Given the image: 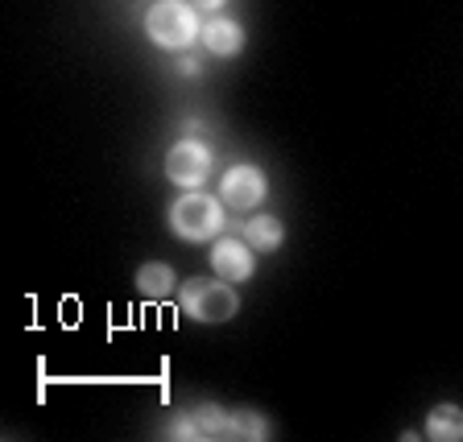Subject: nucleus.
<instances>
[{
  "mask_svg": "<svg viewBox=\"0 0 463 442\" xmlns=\"http://www.w3.org/2000/svg\"><path fill=\"white\" fill-rule=\"evenodd\" d=\"M212 269H215V277L232 281V286L249 281L252 273H257L249 240H244V236H220V240L212 244Z\"/></svg>",
  "mask_w": 463,
  "mask_h": 442,
  "instance_id": "nucleus-7",
  "label": "nucleus"
},
{
  "mask_svg": "<svg viewBox=\"0 0 463 442\" xmlns=\"http://www.w3.org/2000/svg\"><path fill=\"white\" fill-rule=\"evenodd\" d=\"M178 75H183V79H199L203 75V58L199 54H186L183 62H178Z\"/></svg>",
  "mask_w": 463,
  "mask_h": 442,
  "instance_id": "nucleus-13",
  "label": "nucleus"
},
{
  "mask_svg": "<svg viewBox=\"0 0 463 442\" xmlns=\"http://www.w3.org/2000/svg\"><path fill=\"white\" fill-rule=\"evenodd\" d=\"M145 38L154 42L157 50H191L203 33V21H199V9L186 5V0H154L145 9Z\"/></svg>",
  "mask_w": 463,
  "mask_h": 442,
  "instance_id": "nucleus-1",
  "label": "nucleus"
},
{
  "mask_svg": "<svg viewBox=\"0 0 463 442\" xmlns=\"http://www.w3.org/2000/svg\"><path fill=\"white\" fill-rule=\"evenodd\" d=\"M228 0H194V9H207V13H220Z\"/></svg>",
  "mask_w": 463,
  "mask_h": 442,
  "instance_id": "nucleus-14",
  "label": "nucleus"
},
{
  "mask_svg": "<svg viewBox=\"0 0 463 442\" xmlns=\"http://www.w3.org/2000/svg\"><path fill=\"white\" fill-rule=\"evenodd\" d=\"M165 434L178 438V442L228 438V409H220V405H194V409H186V414H174Z\"/></svg>",
  "mask_w": 463,
  "mask_h": 442,
  "instance_id": "nucleus-6",
  "label": "nucleus"
},
{
  "mask_svg": "<svg viewBox=\"0 0 463 442\" xmlns=\"http://www.w3.org/2000/svg\"><path fill=\"white\" fill-rule=\"evenodd\" d=\"M228 438H244V442H265L269 438V422L252 409H236L228 414Z\"/></svg>",
  "mask_w": 463,
  "mask_h": 442,
  "instance_id": "nucleus-12",
  "label": "nucleus"
},
{
  "mask_svg": "<svg viewBox=\"0 0 463 442\" xmlns=\"http://www.w3.org/2000/svg\"><path fill=\"white\" fill-rule=\"evenodd\" d=\"M265 191H269L265 170L252 162L232 165V170L220 178V199H223V207H232V212H252V207H260Z\"/></svg>",
  "mask_w": 463,
  "mask_h": 442,
  "instance_id": "nucleus-5",
  "label": "nucleus"
},
{
  "mask_svg": "<svg viewBox=\"0 0 463 442\" xmlns=\"http://www.w3.org/2000/svg\"><path fill=\"white\" fill-rule=\"evenodd\" d=\"M174 286H178V277H174V269L165 260H145L137 269V294L141 298H170Z\"/></svg>",
  "mask_w": 463,
  "mask_h": 442,
  "instance_id": "nucleus-11",
  "label": "nucleus"
},
{
  "mask_svg": "<svg viewBox=\"0 0 463 442\" xmlns=\"http://www.w3.org/2000/svg\"><path fill=\"white\" fill-rule=\"evenodd\" d=\"M178 306L186 318L194 323H207V327H220L228 318H236L241 298H236V286L223 277H186L178 286Z\"/></svg>",
  "mask_w": 463,
  "mask_h": 442,
  "instance_id": "nucleus-2",
  "label": "nucleus"
},
{
  "mask_svg": "<svg viewBox=\"0 0 463 442\" xmlns=\"http://www.w3.org/2000/svg\"><path fill=\"white\" fill-rule=\"evenodd\" d=\"M426 438L430 442H463V409L455 401L434 405L426 414Z\"/></svg>",
  "mask_w": 463,
  "mask_h": 442,
  "instance_id": "nucleus-10",
  "label": "nucleus"
},
{
  "mask_svg": "<svg viewBox=\"0 0 463 442\" xmlns=\"http://www.w3.org/2000/svg\"><path fill=\"white\" fill-rule=\"evenodd\" d=\"M170 231L186 244L220 240L223 231V199H212L207 191H186L183 199L170 202Z\"/></svg>",
  "mask_w": 463,
  "mask_h": 442,
  "instance_id": "nucleus-3",
  "label": "nucleus"
},
{
  "mask_svg": "<svg viewBox=\"0 0 463 442\" xmlns=\"http://www.w3.org/2000/svg\"><path fill=\"white\" fill-rule=\"evenodd\" d=\"M241 236L249 240L252 252H278L281 244H286V223H281L278 215H252L241 228Z\"/></svg>",
  "mask_w": 463,
  "mask_h": 442,
  "instance_id": "nucleus-9",
  "label": "nucleus"
},
{
  "mask_svg": "<svg viewBox=\"0 0 463 442\" xmlns=\"http://www.w3.org/2000/svg\"><path fill=\"white\" fill-rule=\"evenodd\" d=\"M203 50L215 58H236L244 50V25L241 21H232V17H212V21H203Z\"/></svg>",
  "mask_w": 463,
  "mask_h": 442,
  "instance_id": "nucleus-8",
  "label": "nucleus"
},
{
  "mask_svg": "<svg viewBox=\"0 0 463 442\" xmlns=\"http://www.w3.org/2000/svg\"><path fill=\"white\" fill-rule=\"evenodd\" d=\"M212 149L199 136H183V141H174L165 149V178L174 186H183V191H199L212 178Z\"/></svg>",
  "mask_w": 463,
  "mask_h": 442,
  "instance_id": "nucleus-4",
  "label": "nucleus"
}]
</instances>
